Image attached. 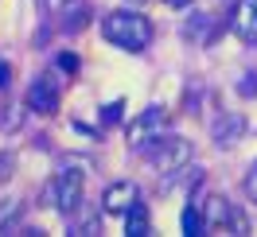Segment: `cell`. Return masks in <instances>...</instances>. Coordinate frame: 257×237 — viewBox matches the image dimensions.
<instances>
[{"mask_svg":"<svg viewBox=\"0 0 257 237\" xmlns=\"http://www.w3.org/2000/svg\"><path fill=\"white\" fill-rule=\"evenodd\" d=\"M12 163H16L12 156H0V183H8V179H12Z\"/></svg>","mask_w":257,"mask_h":237,"instance_id":"ac0fdd59","label":"cell"},{"mask_svg":"<svg viewBox=\"0 0 257 237\" xmlns=\"http://www.w3.org/2000/svg\"><path fill=\"white\" fill-rule=\"evenodd\" d=\"M101 35L109 39L113 47L128 51V55H137V51H145L152 43V24H148L145 12H133V8H117L109 16L101 20Z\"/></svg>","mask_w":257,"mask_h":237,"instance_id":"7a4b0ae2","label":"cell"},{"mask_svg":"<svg viewBox=\"0 0 257 237\" xmlns=\"http://www.w3.org/2000/svg\"><path fill=\"white\" fill-rule=\"evenodd\" d=\"M164 121H168V109L164 105H152V109H145L133 125H128V140H133V148H145L148 140H156L160 136Z\"/></svg>","mask_w":257,"mask_h":237,"instance_id":"5b68a950","label":"cell"},{"mask_svg":"<svg viewBox=\"0 0 257 237\" xmlns=\"http://www.w3.org/2000/svg\"><path fill=\"white\" fill-rule=\"evenodd\" d=\"M8 82H12V70H8V63H0V90H8Z\"/></svg>","mask_w":257,"mask_h":237,"instance_id":"ffe728a7","label":"cell"},{"mask_svg":"<svg viewBox=\"0 0 257 237\" xmlns=\"http://www.w3.org/2000/svg\"><path fill=\"white\" fill-rule=\"evenodd\" d=\"M234 32L245 43H257V0H238V8H234Z\"/></svg>","mask_w":257,"mask_h":237,"instance_id":"9c48e42d","label":"cell"},{"mask_svg":"<svg viewBox=\"0 0 257 237\" xmlns=\"http://www.w3.org/2000/svg\"><path fill=\"white\" fill-rule=\"evenodd\" d=\"M24 198H0V233H8V229H16L20 221H24Z\"/></svg>","mask_w":257,"mask_h":237,"instance_id":"8fae6325","label":"cell"},{"mask_svg":"<svg viewBox=\"0 0 257 237\" xmlns=\"http://www.w3.org/2000/svg\"><path fill=\"white\" fill-rule=\"evenodd\" d=\"M245 198H249V202H257V159H253V167L245 171Z\"/></svg>","mask_w":257,"mask_h":237,"instance_id":"2e32d148","label":"cell"},{"mask_svg":"<svg viewBox=\"0 0 257 237\" xmlns=\"http://www.w3.org/2000/svg\"><path fill=\"white\" fill-rule=\"evenodd\" d=\"M199 214L207 218L210 229H245V218H241L238 210H234V202L226 198V194H199Z\"/></svg>","mask_w":257,"mask_h":237,"instance_id":"277c9868","label":"cell"},{"mask_svg":"<svg viewBox=\"0 0 257 237\" xmlns=\"http://www.w3.org/2000/svg\"><path fill=\"white\" fill-rule=\"evenodd\" d=\"M141 152H145V159L160 175H176L191 163V140H183V136H156V140H148Z\"/></svg>","mask_w":257,"mask_h":237,"instance_id":"3957f363","label":"cell"},{"mask_svg":"<svg viewBox=\"0 0 257 237\" xmlns=\"http://www.w3.org/2000/svg\"><path fill=\"white\" fill-rule=\"evenodd\" d=\"M86 171H90V159H78V156H63L59 163V171L51 179L47 187H43V198L47 206H55L59 214H74L82 206V187H86Z\"/></svg>","mask_w":257,"mask_h":237,"instance_id":"6da1fadb","label":"cell"},{"mask_svg":"<svg viewBox=\"0 0 257 237\" xmlns=\"http://www.w3.org/2000/svg\"><path fill=\"white\" fill-rule=\"evenodd\" d=\"M78 28H86V8H82V12H70V20H66V32H78Z\"/></svg>","mask_w":257,"mask_h":237,"instance_id":"e0dca14e","label":"cell"},{"mask_svg":"<svg viewBox=\"0 0 257 237\" xmlns=\"http://www.w3.org/2000/svg\"><path fill=\"white\" fill-rule=\"evenodd\" d=\"M28 109L39 113V117H51L59 109V90L51 86V78H35L32 90H28Z\"/></svg>","mask_w":257,"mask_h":237,"instance_id":"ba28073f","label":"cell"},{"mask_svg":"<svg viewBox=\"0 0 257 237\" xmlns=\"http://www.w3.org/2000/svg\"><path fill=\"white\" fill-rule=\"evenodd\" d=\"M82 229H86V233H97V229H101V218L90 214V210H82V218L74 221V233H82Z\"/></svg>","mask_w":257,"mask_h":237,"instance_id":"5bb4252c","label":"cell"},{"mask_svg":"<svg viewBox=\"0 0 257 237\" xmlns=\"http://www.w3.org/2000/svg\"><path fill=\"white\" fill-rule=\"evenodd\" d=\"M241 132H245V117L241 113H222L218 121H214V128H210V140H214V148H234V144L241 140Z\"/></svg>","mask_w":257,"mask_h":237,"instance_id":"52a82bcc","label":"cell"},{"mask_svg":"<svg viewBox=\"0 0 257 237\" xmlns=\"http://www.w3.org/2000/svg\"><path fill=\"white\" fill-rule=\"evenodd\" d=\"M137 198H141L137 183L117 179V183H109V187H105V194H101V214H121V218H125V210L137 202Z\"/></svg>","mask_w":257,"mask_h":237,"instance_id":"8992f818","label":"cell"},{"mask_svg":"<svg viewBox=\"0 0 257 237\" xmlns=\"http://www.w3.org/2000/svg\"><path fill=\"white\" fill-rule=\"evenodd\" d=\"M121 109H125V101H109V105H101V125H121Z\"/></svg>","mask_w":257,"mask_h":237,"instance_id":"9a60e30c","label":"cell"},{"mask_svg":"<svg viewBox=\"0 0 257 237\" xmlns=\"http://www.w3.org/2000/svg\"><path fill=\"white\" fill-rule=\"evenodd\" d=\"M125 233L128 237H145L148 233V206L141 202V198L125 210Z\"/></svg>","mask_w":257,"mask_h":237,"instance_id":"30bf717a","label":"cell"},{"mask_svg":"<svg viewBox=\"0 0 257 237\" xmlns=\"http://www.w3.org/2000/svg\"><path fill=\"white\" fill-rule=\"evenodd\" d=\"M179 225H183V233H187V237L207 233V229H210V225H207V218L199 214V206H187V210H183V218H179Z\"/></svg>","mask_w":257,"mask_h":237,"instance_id":"4fadbf2b","label":"cell"},{"mask_svg":"<svg viewBox=\"0 0 257 237\" xmlns=\"http://www.w3.org/2000/svg\"><path fill=\"white\" fill-rule=\"evenodd\" d=\"M241 94H245V97L257 94V74H245V82H241Z\"/></svg>","mask_w":257,"mask_h":237,"instance_id":"d6986e66","label":"cell"},{"mask_svg":"<svg viewBox=\"0 0 257 237\" xmlns=\"http://www.w3.org/2000/svg\"><path fill=\"white\" fill-rule=\"evenodd\" d=\"M172 8H191V0H168Z\"/></svg>","mask_w":257,"mask_h":237,"instance_id":"44dd1931","label":"cell"},{"mask_svg":"<svg viewBox=\"0 0 257 237\" xmlns=\"http://www.w3.org/2000/svg\"><path fill=\"white\" fill-rule=\"evenodd\" d=\"M183 35H187L191 43H210V35H214V20L203 16V12H191V20H187Z\"/></svg>","mask_w":257,"mask_h":237,"instance_id":"7c38bea8","label":"cell"}]
</instances>
